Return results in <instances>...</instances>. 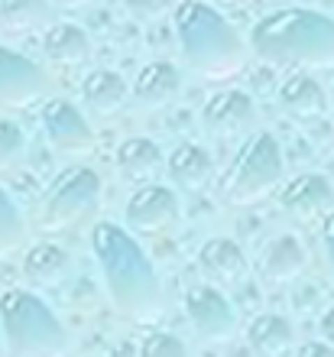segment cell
I'll return each mask as SVG.
<instances>
[{
	"label": "cell",
	"instance_id": "4fadbf2b",
	"mask_svg": "<svg viewBox=\"0 0 334 357\" xmlns=\"http://www.w3.org/2000/svg\"><path fill=\"white\" fill-rule=\"evenodd\" d=\"M179 91H182L179 66L169 59H153L133 78L130 101H137V107H143V111H156V107H166V104L176 101Z\"/></svg>",
	"mask_w": 334,
	"mask_h": 357
},
{
	"label": "cell",
	"instance_id": "484cf974",
	"mask_svg": "<svg viewBox=\"0 0 334 357\" xmlns=\"http://www.w3.org/2000/svg\"><path fill=\"white\" fill-rule=\"evenodd\" d=\"M137 351L146 357H185L188 344L182 338H176V335H169V331H153V335L139 341Z\"/></svg>",
	"mask_w": 334,
	"mask_h": 357
},
{
	"label": "cell",
	"instance_id": "ba28073f",
	"mask_svg": "<svg viewBox=\"0 0 334 357\" xmlns=\"http://www.w3.org/2000/svg\"><path fill=\"white\" fill-rule=\"evenodd\" d=\"M123 221L133 234H166L182 221V202L176 188L146 182L127 198Z\"/></svg>",
	"mask_w": 334,
	"mask_h": 357
},
{
	"label": "cell",
	"instance_id": "277c9868",
	"mask_svg": "<svg viewBox=\"0 0 334 357\" xmlns=\"http://www.w3.org/2000/svg\"><path fill=\"white\" fill-rule=\"evenodd\" d=\"M0 328H3L7 351H13L17 357L62 354L68 348L66 325L33 289L13 286L0 292Z\"/></svg>",
	"mask_w": 334,
	"mask_h": 357
},
{
	"label": "cell",
	"instance_id": "5bb4252c",
	"mask_svg": "<svg viewBox=\"0 0 334 357\" xmlns=\"http://www.w3.org/2000/svg\"><path fill=\"white\" fill-rule=\"evenodd\" d=\"M308 266V254L296 234H276L260 247L257 273L263 282H292Z\"/></svg>",
	"mask_w": 334,
	"mask_h": 357
},
{
	"label": "cell",
	"instance_id": "7a4b0ae2",
	"mask_svg": "<svg viewBox=\"0 0 334 357\" xmlns=\"http://www.w3.org/2000/svg\"><path fill=\"white\" fill-rule=\"evenodd\" d=\"M250 49L273 66L334 68V20L308 7H282L257 20Z\"/></svg>",
	"mask_w": 334,
	"mask_h": 357
},
{
	"label": "cell",
	"instance_id": "f546056e",
	"mask_svg": "<svg viewBox=\"0 0 334 357\" xmlns=\"http://www.w3.org/2000/svg\"><path fill=\"white\" fill-rule=\"evenodd\" d=\"M298 354L302 357H328V354H334V344L331 341L325 338V344H302V348H298Z\"/></svg>",
	"mask_w": 334,
	"mask_h": 357
},
{
	"label": "cell",
	"instance_id": "d6a6232c",
	"mask_svg": "<svg viewBox=\"0 0 334 357\" xmlns=\"http://www.w3.org/2000/svg\"><path fill=\"white\" fill-rule=\"evenodd\" d=\"M3 348H7V341H3V328H0V354H3Z\"/></svg>",
	"mask_w": 334,
	"mask_h": 357
},
{
	"label": "cell",
	"instance_id": "7402d4cb",
	"mask_svg": "<svg viewBox=\"0 0 334 357\" xmlns=\"http://www.w3.org/2000/svg\"><path fill=\"white\" fill-rule=\"evenodd\" d=\"M247 341L260 354H286L296 344V328L286 315L279 312H263L247 325Z\"/></svg>",
	"mask_w": 334,
	"mask_h": 357
},
{
	"label": "cell",
	"instance_id": "ac0fdd59",
	"mask_svg": "<svg viewBox=\"0 0 334 357\" xmlns=\"http://www.w3.org/2000/svg\"><path fill=\"white\" fill-rule=\"evenodd\" d=\"M166 172H169V182L179 192H202L214 178V160L211 153L204 146H198V143H179L176 150L169 153Z\"/></svg>",
	"mask_w": 334,
	"mask_h": 357
},
{
	"label": "cell",
	"instance_id": "3957f363",
	"mask_svg": "<svg viewBox=\"0 0 334 357\" xmlns=\"http://www.w3.org/2000/svg\"><path fill=\"white\" fill-rule=\"evenodd\" d=\"M176 36L182 56L202 78L208 82H227L247 66V43L237 26L218 13L208 0H182L172 10Z\"/></svg>",
	"mask_w": 334,
	"mask_h": 357
},
{
	"label": "cell",
	"instance_id": "836d02e7",
	"mask_svg": "<svg viewBox=\"0 0 334 357\" xmlns=\"http://www.w3.org/2000/svg\"><path fill=\"white\" fill-rule=\"evenodd\" d=\"M331 101H334V88H331Z\"/></svg>",
	"mask_w": 334,
	"mask_h": 357
},
{
	"label": "cell",
	"instance_id": "d6986e66",
	"mask_svg": "<svg viewBox=\"0 0 334 357\" xmlns=\"http://www.w3.org/2000/svg\"><path fill=\"white\" fill-rule=\"evenodd\" d=\"M82 101L84 107L98 117H111V114L123 111V104L130 101V85L123 82L121 72L111 68H94L82 82Z\"/></svg>",
	"mask_w": 334,
	"mask_h": 357
},
{
	"label": "cell",
	"instance_id": "44dd1931",
	"mask_svg": "<svg viewBox=\"0 0 334 357\" xmlns=\"http://www.w3.org/2000/svg\"><path fill=\"white\" fill-rule=\"evenodd\" d=\"M114 160H117L121 176L130 178V182H149V178L159 176V169H162V150L149 137H127L117 146Z\"/></svg>",
	"mask_w": 334,
	"mask_h": 357
},
{
	"label": "cell",
	"instance_id": "f1b7e54d",
	"mask_svg": "<svg viewBox=\"0 0 334 357\" xmlns=\"http://www.w3.org/2000/svg\"><path fill=\"white\" fill-rule=\"evenodd\" d=\"M94 3H101V0H56L59 10H68V13H82V10H91Z\"/></svg>",
	"mask_w": 334,
	"mask_h": 357
},
{
	"label": "cell",
	"instance_id": "5b68a950",
	"mask_svg": "<svg viewBox=\"0 0 334 357\" xmlns=\"http://www.w3.org/2000/svg\"><path fill=\"white\" fill-rule=\"evenodd\" d=\"M282 172H286V162H282L279 140L266 130H253L221 176V185H218L221 202L231 208L257 205L282 182Z\"/></svg>",
	"mask_w": 334,
	"mask_h": 357
},
{
	"label": "cell",
	"instance_id": "8fae6325",
	"mask_svg": "<svg viewBox=\"0 0 334 357\" xmlns=\"http://www.w3.org/2000/svg\"><path fill=\"white\" fill-rule=\"evenodd\" d=\"M49 91V75L39 62L0 46V107H26Z\"/></svg>",
	"mask_w": 334,
	"mask_h": 357
},
{
	"label": "cell",
	"instance_id": "e0dca14e",
	"mask_svg": "<svg viewBox=\"0 0 334 357\" xmlns=\"http://www.w3.org/2000/svg\"><path fill=\"white\" fill-rule=\"evenodd\" d=\"M276 101H279V107H282L289 117H296V121L325 117L328 104H331L325 88L318 85L312 75H305V72L282 78V85H279V91H276Z\"/></svg>",
	"mask_w": 334,
	"mask_h": 357
},
{
	"label": "cell",
	"instance_id": "ffe728a7",
	"mask_svg": "<svg viewBox=\"0 0 334 357\" xmlns=\"http://www.w3.org/2000/svg\"><path fill=\"white\" fill-rule=\"evenodd\" d=\"M43 52L56 66H82L91 56V36L78 23H49L43 36Z\"/></svg>",
	"mask_w": 334,
	"mask_h": 357
},
{
	"label": "cell",
	"instance_id": "603a6c76",
	"mask_svg": "<svg viewBox=\"0 0 334 357\" xmlns=\"http://www.w3.org/2000/svg\"><path fill=\"white\" fill-rule=\"evenodd\" d=\"M56 0H0V29L17 36L29 29H43L52 20Z\"/></svg>",
	"mask_w": 334,
	"mask_h": 357
},
{
	"label": "cell",
	"instance_id": "4316f807",
	"mask_svg": "<svg viewBox=\"0 0 334 357\" xmlns=\"http://www.w3.org/2000/svg\"><path fill=\"white\" fill-rule=\"evenodd\" d=\"M121 7L137 23H156L176 10V0H121Z\"/></svg>",
	"mask_w": 334,
	"mask_h": 357
},
{
	"label": "cell",
	"instance_id": "8992f818",
	"mask_svg": "<svg viewBox=\"0 0 334 357\" xmlns=\"http://www.w3.org/2000/svg\"><path fill=\"white\" fill-rule=\"evenodd\" d=\"M101 202V178L91 166H66L39 198V225L46 231L72 227L94 215Z\"/></svg>",
	"mask_w": 334,
	"mask_h": 357
},
{
	"label": "cell",
	"instance_id": "9a60e30c",
	"mask_svg": "<svg viewBox=\"0 0 334 357\" xmlns=\"http://www.w3.org/2000/svg\"><path fill=\"white\" fill-rule=\"evenodd\" d=\"M198 270L218 286H237L247 280L250 260L243 254V247L231 237H208L198 250Z\"/></svg>",
	"mask_w": 334,
	"mask_h": 357
},
{
	"label": "cell",
	"instance_id": "6da1fadb",
	"mask_svg": "<svg viewBox=\"0 0 334 357\" xmlns=\"http://www.w3.org/2000/svg\"><path fill=\"white\" fill-rule=\"evenodd\" d=\"M91 250L104 280V292L123 319L130 321H156L162 315V280L146 250L137 244L130 227L114 221H98L91 227Z\"/></svg>",
	"mask_w": 334,
	"mask_h": 357
},
{
	"label": "cell",
	"instance_id": "83f0119b",
	"mask_svg": "<svg viewBox=\"0 0 334 357\" xmlns=\"http://www.w3.org/2000/svg\"><path fill=\"white\" fill-rule=\"evenodd\" d=\"M321 247H325V257H328V266L334 273V211H328L321 218Z\"/></svg>",
	"mask_w": 334,
	"mask_h": 357
},
{
	"label": "cell",
	"instance_id": "7c38bea8",
	"mask_svg": "<svg viewBox=\"0 0 334 357\" xmlns=\"http://www.w3.org/2000/svg\"><path fill=\"white\" fill-rule=\"evenodd\" d=\"M279 208L296 221H318L334 211V188L321 172H302L279 192Z\"/></svg>",
	"mask_w": 334,
	"mask_h": 357
},
{
	"label": "cell",
	"instance_id": "4dcf8cb0",
	"mask_svg": "<svg viewBox=\"0 0 334 357\" xmlns=\"http://www.w3.org/2000/svg\"><path fill=\"white\" fill-rule=\"evenodd\" d=\"M321 335H325V338L334 344V305L325 312V315H321Z\"/></svg>",
	"mask_w": 334,
	"mask_h": 357
},
{
	"label": "cell",
	"instance_id": "1f68e13d",
	"mask_svg": "<svg viewBox=\"0 0 334 357\" xmlns=\"http://www.w3.org/2000/svg\"><path fill=\"white\" fill-rule=\"evenodd\" d=\"M211 3H218V7H231V3H241V0H211Z\"/></svg>",
	"mask_w": 334,
	"mask_h": 357
},
{
	"label": "cell",
	"instance_id": "2e32d148",
	"mask_svg": "<svg viewBox=\"0 0 334 357\" xmlns=\"http://www.w3.org/2000/svg\"><path fill=\"white\" fill-rule=\"evenodd\" d=\"M72 273V254L62 244L39 241L23 254V280L33 289H56Z\"/></svg>",
	"mask_w": 334,
	"mask_h": 357
},
{
	"label": "cell",
	"instance_id": "9c48e42d",
	"mask_svg": "<svg viewBox=\"0 0 334 357\" xmlns=\"http://www.w3.org/2000/svg\"><path fill=\"white\" fill-rule=\"evenodd\" d=\"M202 127L208 137H218V140L250 137L257 130V104L241 88L214 91L202 107Z\"/></svg>",
	"mask_w": 334,
	"mask_h": 357
},
{
	"label": "cell",
	"instance_id": "30bf717a",
	"mask_svg": "<svg viewBox=\"0 0 334 357\" xmlns=\"http://www.w3.org/2000/svg\"><path fill=\"white\" fill-rule=\"evenodd\" d=\"M39 123L52 150L78 156V153L94 150V130L91 123L84 121V114L78 104L66 101V98H49L39 111Z\"/></svg>",
	"mask_w": 334,
	"mask_h": 357
},
{
	"label": "cell",
	"instance_id": "d4e9b609",
	"mask_svg": "<svg viewBox=\"0 0 334 357\" xmlns=\"http://www.w3.org/2000/svg\"><path fill=\"white\" fill-rule=\"evenodd\" d=\"M26 156V133L13 121H0V169H13Z\"/></svg>",
	"mask_w": 334,
	"mask_h": 357
},
{
	"label": "cell",
	"instance_id": "52a82bcc",
	"mask_svg": "<svg viewBox=\"0 0 334 357\" xmlns=\"http://www.w3.org/2000/svg\"><path fill=\"white\" fill-rule=\"evenodd\" d=\"M182 309H185L188 325L195 328L202 341L221 344V341H231L237 335V312L218 282H202V286L185 289Z\"/></svg>",
	"mask_w": 334,
	"mask_h": 357
},
{
	"label": "cell",
	"instance_id": "cb8c5ba5",
	"mask_svg": "<svg viewBox=\"0 0 334 357\" xmlns=\"http://www.w3.org/2000/svg\"><path fill=\"white\" fill-rule=\"evenodd\" d=\"M26 237V221H23V211L17 208V202L10 198V192L0 185V260L10 257L13 250H20Z\"/></svg>",
	"mask_w": 334,
	"mask_h": 357
}]
</instances>
